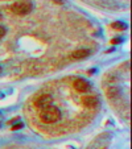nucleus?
Listing matches in <instances>:
<instances>
[{
    "mask_svg": "<svg viewBox=\"0 0 132 149\" xmlns=\"http://www.w3.org/2000/svg\"><path fill=\"white\" fill-rule=\"evenodd\" d=\"M40 119L45 124H53L61 119V111L57 107L49 106L44 110H40Z\"/></svg>",
    "mask_w": 132,
    "mask_h": 149,
    "instance_id": "f257e3e1",
    "label": "nucleus"
},
{
    "mask_svg": "<svg viewBox=\"0 0 132 149\" xmlns=\"http://www.w3.org/2000/svg\"><path fill=\"white\" fill-rule=\"evenodd\" d=\"M32 8H33V6H32L31 1H16L11 7L12 12L16 15H20V16L28 15L29 12H32Z\"/></svg>",
    "mask_w": 132,
    "mask_h": 149,
    "instance_id": "f03ea898",
    "label": "nucleus"
},
{
    "mask_svg": "<svg viewBox=\"0 0 132 149\" xmlns=\"http://www.w3.org/2000/svg\"><path fill=\"white\" fill-rule=\"evenodd\" d=\"M52 103H53V98H52V95H49V94H44V95H41L38 99H37L34 104H36V107L38 108V110H44V108L52 106Z\"/></svg>",
    "mask_w": 132,
    "mask_h": 149,
    "instance_id": "7ed1b4c3",
    "label": "nucleus"
},
{
    "mask_svg": "<svg viewBox=\"0 0 132 149\" xmlns=\"http://www.w3.org/2000/svg\"><path fill=\"white\" fill-rule=\"evenodd\" d=\"M73 86L78 93H87V91L90 90V83L83 78H77L75 81H74Z\"/></svg>",
    "mask_w": 132,
    "mask_h": 149,
    "instance_id": "20e7f679",
    "label": "nucleus"
},
{
    "mask_svg": "<svg viewBox=\"0 0 132 149\" xmlns=\"http://www.w3.org/2000/svg\"><path fill=\"white\" fill-rule=\"evenodd\" d=\"M82 103H83V106H85V107H87V108H96L99 104H101V102H99L98 96H95V95H87V96H83Z\"/></svg>",
    "mask_w": 132,
    "mask_h": 149,
    "instance_id": "39448f33",
    "label": "nucleus"
},
{
    "mask_svg": "<svg viewBox=\"0 0 132 149\" xmlns=\"http://www.w3.org/2000/svg\"><path fill=\"white\" fill-rule=\"evenodd\" d=\"M89 54H90V52L87 50V49H78V50H74L73 52L71 58H73V59H83V58H86Z\"/></svg>",
    "mask_w": 132,
    "mask_h": 149,
    "instance_id": "423d86ee",
    "label": "nucleus"
},
{
    "mask_svg": "<svg viewBox=\"0 0 132 149\" xmlns=\"http://www.w3.org/2000/svg\"><path fill=\"white\" fill-rule=\"evenodd\" d=\"M106 94L110 99H114L120 95V90H119V87H116V86H110V87H107Z\"/></svg>",
    "mask_w": 132,
    "mask_h": 149,
    "instance_id": "0eeeda50",
    "label": "nucleus"
},
{
    "mask_svg": "<svg viewBox=\"0 0 132 149\" xmlns=\"http://www.w3.org/2000/svg\"><path fill=\"white\" fill-rule=\"evenodd\" d=\"M114 29H118V31H126L127 29V25L124 23H120V21H115V23L111 24Z\"/></svg>",
    "mask_w": 132,
    "mask_h": 149,
    "instance_id": "6e6552de",
    "label": "nucleus"
},
{
    "mask_svg": "<svg viewBox=\"0 0 132 149\" xmlns=\"http://www.w3.org/2000/svg\"><path fill=\"white\" fill-rule=\"evenodd\" d=\"M20 128H23V123H19V124H15L13 127H12V130L16 131V130H20Z\"/></svg>",
    "mask_w": 132,
    "mask_h": 149,
    "instance_id": "1a4fd4ad",
    "label": "nucleus"
},
{
    "mask_svg": "<svg viewBox=\"0 0 132 149\" xmlns=\"http://www.w3.org/2000/svg\"><path fill=\"white\" fill-rule=\"evenodd\" d=\"M4 36H6V29H4V26L0 25V38L4 37Z\"/></svg>",
    "mask_w": 132,
    "mask_h": 149,
    "instance_id": "9d476101",
    "label": "nucleus"
},
{
    "mask_svg": "<svg viewBox=\"0 0 132 149\" xmlns=\"http://www.w3.org/2000/svg\"><path fill=\"white\" fill-rule=\"evenodd\" d=\"M0 73H1V68H0Z\"/></svg>",
    "mask_w": 132,
    "mask_h": 149,
    "instance_id": "9b49d317",
    "label": "nucleus"
},
{
    "mask_svg": "<svg viewBox=\"0 0 132 149\" xmlns=\"http://www.w3.org/2000/svg\"><path fill=\"white\" fill-rule=\"evenodd\" d=\"M0 19H1V15H0Z\"/></svg>",
    "mask_w": 132,
    "mask_h": 149,
    "instance_id": "f8f14e48",
    "label": "nucleus"
}]
</instances>
